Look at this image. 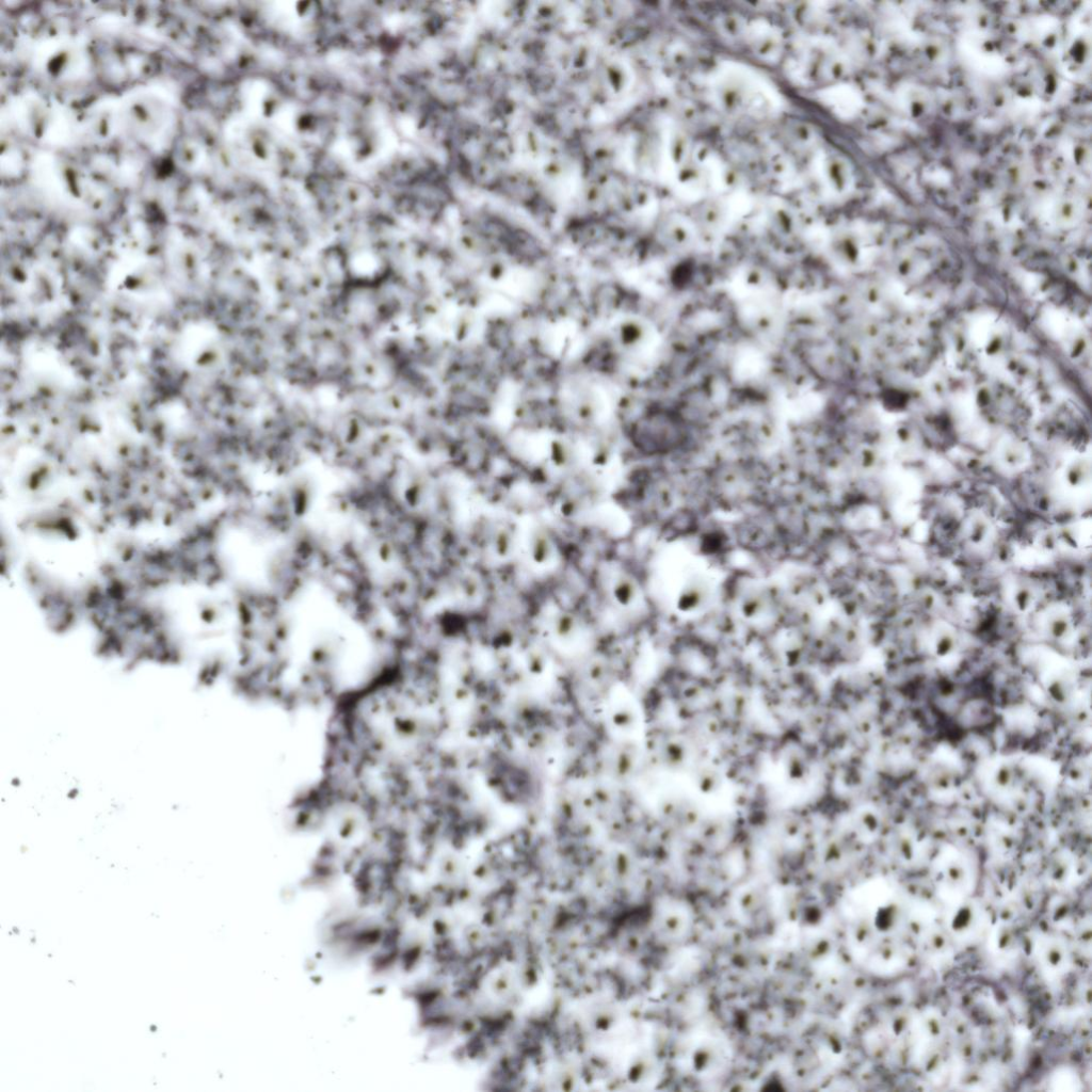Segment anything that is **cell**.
<instances>
[{
	"label": "cell",
	"mask_w": 1092,
	"mask_h": 1092,
	"mask_svg": "<svg viewBox=\"0 0 1092 1092\" xmlns=\"http://www.w3.org/2000/svg\"><path fill=\"white\" fill-rule=\"evenodd\" d=\"M681 420L668 412H658L643 419L637 427V445L652 453L665 452L677 447L685 438Z\"/></svg>",
	"instance_id": "cell-1"
}]
</instances>
